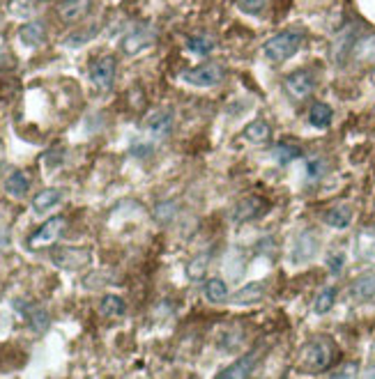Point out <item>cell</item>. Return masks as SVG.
Instances as JSON below:
<instances>
[{
	"label": "cell",
	"mask_w": 375,
	"mask_h": 379,
	"mask_svg": "<svg viewBox=\"0 0 375 379\" xmlns=\"http://www.w3.org/2000/svg\"><path fill=\"white\" fill-rule=\"evenodd\" d=\"M302 40H304L302 33H297V30H286V33L269 37V40L262 44V53H265V58L269 63H283V60L292 58L299 51Z\"/></svg>",
	"instance_id": "cell-1"
},
{
	"label": "cell",
	"mask_w": 375,
	"mask_h": 379,
	"mask_svg": "<svg viewBox=\"0 0 375 379\" xmlns=\"http://www.w3.org/2000/svg\"><path fill=\"white\" fill-rule=\"evenodd\" d=\"M334 361V340H329L325 336L313 338L302 352V366L309 373H322L332 366Z\"/></svg>",
	"instance_id": "cell-2"
},
{
	"label": "cell",
	"mask_w": 375,
	"mask_h": 379,
	"mask_svg": "<svg viewBox=\"0 0 375 379\" xmlns=\"http://www.w3.org/2000/svg\"><path fill=\"white\" fill-rule=\"evenodd\" d=\"M154 42H157V30L145 24V26H138V28L129 30V33L122 37L120 49H122L125 56H138V53L152 49Z\"/></svg>",
	"instance_id": "cell-3"
},
{
	"label": "cell",
	"mask_w": 375,
	"mask_h": 379,
	"mask_svg": "<svg viewBox=\"0 0 375 379\" xmlns=\"http://www.w3.org/2000/svg\"><path fill=\"white\" fill-rule=\"evenodd\" d=\"M223 76H226V72H223L221 65H200L184 72L182 81L189 83L191 88H214L223 81Z\"/></svg>",
	"instance_id": "cell-4"
},
{
	"label": "cell",
	"mask_w": 375,
	"mask_h": 379,
	"mask_svg": "<svg viewBox=\"0 0 375 379\" xmlns=\"http://www.w3.org/2000/svg\"><path fill=\"white\" fill-rule=\"evenodd\" d=\"M67 227V221L63 216H54V218H49L47 223L40 225L37 230L30 234V239H28V246L33 248V251H40V248H47L51 246L54 241L63 234V230Z\"/></svg>",
	"instance_id": "cell-5"
},
{
	"label": "cell",
	"mask_w": 375,
	"mask_h": 379,
	"mask_svg": "<svg viewBox=\"0 0 375 379\" xmlns=\"http://www.w3.org/2000/svg\"><path fill=\"white\" fill-rule=\"evenodd\" d=\"M320 251V239L318 234L313 230H304L297 234L295 244H292V251H290V262L292 264H306L311 262L313 257L318 255Z\"/></svg>",
	"instance_id": "cell-6"
},
{
	"label": "cell",
	"mask_w": 375,
	"mask_h": 379,
	"mask_svg": "<svg viewBox=\"0 0 375 379\" xmlns=\"http://www.w3.org/2000/svg\"><path fill=\"white\" fill-rule=\"evenodd\" d=\"M115 58L102 56L90 65V81L97 90H109L115 81Z\"/></svg>",
	"instance_id": "cell-7"
},
{
	"label": "cell",
	"mask_w": 375,
	"mask_h": 379,
	"mask_svg": "<svg viewBox=\"0 0 375 379\" xmlns=\"http://www.w3.org/2000/svg\"><path fill=\"white\" fill-rule=\"evenodd\" d=\"M54 262L58 264L60 269L67 271H81L90 264V253L86 248H58L54 253Z\"/></svg>",
	"instance_id": "cell-8"
},
{
	"label": "cell",
	"mask_w": 375,
	"mask_h": 379,
	"mask_svg": "<svg viewBox=\"0 0 375 379\" xmlns=\"http://www.w3.org/2000/svg\"><path fill=\"white\" fill-rule=\"evenodd\" d=\"M283 86H286V92L292 99H306L313 92V88H316V76L306 70H299L295 74H290Z\"/></svg>",
	"instance_id": "cell-9"
},
{
	"label": "cell",
	"mask_w": 375,
	"mask_h": 379,
	"mask_svg": "<svg viewBox=\"0 0 375 379\" xmlns=\"http://www.w3.org/2000/svg\"><path fill=\"white\" fill-rule=\"evenodd\" d=\"M145 129L154 138H166L173 129V111L170 108H157L147 115L145 120Z\"/></svg>",
	"instance_id": "cell-10"
},
{
	"label": "cell",
	"mask_w": 375,
	"mask_h": 379,
	"mask_svg": "<svg viewBox=\"0 0 375 379\" xmlns=\"http://www.w3.org/2000/svg\"><path fill=\"white\" fill-rule=\"evenodd\" d=\"M90 7H93V0H60L58 14L65 24H77L90 12Z\"/></svg>",
	"instance_id": "cell-11"
},
{
	"label": "cell",
	"mask_w": 375,
	"mask_h": 379,
	"mask_svg": "<svg viewBox=\"0 0 375 379\" xmlns=\"http://www.w3.org/2000/svg\"><path fill=\"white\" fill-rule=\"evenodd\" d=\"M262 207H265V202H262L260 198H256V195H246V198H242L237 204H235V209H232V221L235 223H242V221H249V218H256Z\"/></svg>",
	"instance_id": "cell-12"
},
{
	"label": "cell",
	"mask_w": 375,
	"mask_h": 379,
	"mask_svg": "<svg viewBox=\"0 0 375 379\" xmlns=\"http://www.w3.org/2000/svg\"><path fill=\"white\" fill-rule=\"evenodd\" d=\"M350 297L359 303L375 299V271H369V274L359 276L355 283L350 285Z\"/></svg>",
	"instance_id": "cell-13"
},
{
	"label": "cell",
	"mask_w": 375,
	"mask_h": 379,
	"mask_svg": "<svg viewBox=\"0 0 375 379\" xmlns=\"http://www.w3.org/2000/svg\"><path fill=\"white\" fill-rule=\"evenodd\" d=\"M355 42H357L355 28H346L339 37H336L334 47H332V58H334V63H336V65H343V63H346V58L350 56V51L355 49Z\"/></svg>",
	"instance_id": "cell-14"
},
{
	"label": "cell",
	"mask_w": 375,
	"mask_h": 379,
	"mask_svg": "<svg viewBox=\"0 0 375 379\" xmlns=\"http://www.w3.org/2000/svg\"><path fill=\"white\" fill-rule=\"evenodd\" d=\"M65 198V191L63 188H44L33 198V209L37 214H47V211L56 209L60 202Z\"/></svg>",
	"instance_id": "cell-15"
},
{
	"label": "cell",
	"mask_w": 375,
	"mask_h": 379,
	"mask_svg": "<svg viewBox=\"0 0 375 379\" xmlns=\"http://www.w3.org/2000/svg\"><path fill=\"white\" fill-rule=\"evenodd\" d=\"M253 368H256V354H246L237 363H232V366H228L226 370H221L219 377L221 379H246V377H251Z\"/></svg>",
	"instance_id": "cell-16"
},
{
	"label": "cell",
	"mask_w": 375,
	"mask_h": 379,
	"mask_svg": "<svg viewBox=\"0 0 375 379\" xmlns=\"http://www.w3.org/2000/svg\"><path fill=\"white\" fill-rule=\"evenodd\" d=\"M322 218H325V223L329 227H336V230H346V227H350V223H352V209L348 207V204H336V207L327 209Z\"/></svg>",
	"instance_id": "cell-17"
},
{
	"label": "cell",
	"mask_w": 375,
	"mask_h": 379,
	"mask_svg": "<svg viewBox=\"0 0 375 379\" xmlns=\"http://www.w3.org/2000/svg\"><path fill=\"white\" fill-rule=\"evenodd\" d=\"M5 191L14 195V198H24V195L30 191V175L26 170L10 172V177L5 179Z\"/></svg>",
	"instance_id": "cell-18"
},
{
	"label": "cell",
	"mask_w": 375,
	"mask_h": 379,
	"mask_svg": "<svg viewBox=\"0 0 375 379\" xmlns=\"http://www.w3.org/2000/svg\"><path fill=\"white\" fill-rule=\"evenodd\" d=\"M265 294H267V285L256 280V283L244 285L242 290H237L235 294H232V301L235 303H258V301L265 299Z\"/></svg>",
	"instance_id": "cell-19"
},
{
	"label": "cell",
	"mask_w": 375,
	"mask_h": 379,
	"mask_svg": "<svg viewBox=\"0 0 375 379\" xmlns=\"http://www.w3.org/2000/svg\"><path fill=\"white\" fill-rule=\"evenodd\" d=\"M242 136L249 143H253V145H265V143L269 140V136H272V129H269L265 120H253L251 124L244 127Z\"/></svg>",
	"instance_id": "cell-20"
},
{
	"label": "cell",
	"mask_w": 375,
	"mask_h": 379,
	"mask_svg": "<svg viewBox=\"0 0 375 379\" xmlns=\"http://www.w3.org/2000/svg\"><path fill=\"white\" fill-rule=\"evenodd\" d=\"M202 294H205V299L209 303H223V301H228V297H230L228 285L223 283L221 278H209L205 283V287H202Z\"/></svg>",
	"instance_id": "cell-21"
},
{
	"label": "cell",
	"mask_w": 375,
	"mask_h": 379,
	"mask_svg": "<svg viewBox=\"0 0 375 379\" xmlns=\"http://www.w3.org/2000/svg\"><path fill=\"white\" fill-rule=\"evenodd\" d=\"M19 37L21 42L26 44V47H42L44 40H47V33H44V26L37 24V21H33V24H26L24 28L19 30Z\"/></svg>",
	"instance_id": "cell-22"
},
{
	"label": "cell",
	"mask_w": 375,
	"mask_h": 379,
	"mask_svg": "<svg viewBox=\"0 0 375 379\" xmlns=\"http://www.w3.org/2000/svg\"><path fill=\"white\" fill-rule=\"evenodd\" d=\"M352 56H355V60H359V63H375V33L357 40L355 49H352Z\"/></svg>",
	"instance_id": "cell-23"
},
{
	"label": "cell",
	"mask_w": 375,
	"mask_h": 379,
	"mask_svg": "<svg viewBox=\"0 0 375 379\" xmlns=\"http://www.w3.org/2000/svg\"><path fill=\"white\" fill-rule=\"evenodd\" d=\"M332 118H334V111H332V106H327V104H313L311 106V111H309V122L313 127H318V129H325L332 124Z\"/></svg>",
	"instance_id": "cell-24"
},
{
	"label": "cell",
	"mask_w": 375,
	"mask_h": 379,
	"mask_svg": "<svg viewBox=\"0 0 375 379\" xmlns=\"http://www.w3.org/2000/svg\"><path fill=\"white\" fill-rule=\"evenodd\" d=\"M21 313H24L28 317V322H30V327H33L35 331H47L49 327V313L44 310L42 306H28L26 310L21 308Z\"/></svg>",
	"instance_id": "cell-25"
},
{
	"label": "cell",
	"mask_w": 375,
	"mask_h": 379,
	"mask_svg": "<svg viewBox=\"0 0 375 379\" xmlns=\"http://www.w3.org/2000/svg\"><path fill=\"white\" fill-rule=\"evenodd\" d=\"M186 51L196 56H209L214 51V40L209 35H193L186 40Z\"/></svg>",
	"instance_id": "cell-26"
},
{
	"label": "cell",
	"mask_w": 375,
	"mask_h": 379,
	"mask_svg": "<svg viewBox=\"0 0 375 379\" xmlns=\"http://www.w3.org/2000/svg\"><path fill=\"white\" fill-rule=\"evenodd\" d=\"M125 310H127L125 301L120 297H115V294H106V297H104L102 303H99V313L104 317H122Z\"/></svg>",
	"instance_id": "cell-27"
},
{
	"label": "cell",
	"mask_w": 375,
	"mask_h": 379,
	"mask_svg": "<svg viewBox=\"0 0 375 379\" xmlns=\"http://www.w3.org/2000/svg\"><path fill=\"white\" fill-rule=\"evenodd\" d=\"M357 248H359V257L362 260L375 262V232H362L357 239Z\"/></svg>",
	"instance_id": "cell-28"
},
{
	"label": "cell",
	"mask_w": 375,
	"mask_h": 379,
	"mask_svg": "<svg viewBox=\"0 0 375 379\" xmlns=\"http://www.w3.org/2000/svg\"><path fill=\"white\" fill-rule=\"evenodd\" d=\"M334 301H336V287H325L316 297V301H313V310L318 315H325L334 308Z\"/></svg>",
	"instance_id": "cell-29"
},
{
	"label": "cell",
	"mask_w": 375,
	"mask_h": 379,
	"mask_svg": "<svg viewBox=\"0 0 375 379\" xmlns=\"http://www.w3.org/2000/svg\"><path fill=\"white\" fill-rule=\"evenodd\" d=\"M299 156H302V150H299L297 145H292V143H281V145L274 147V159L281 166L295 161V159H299Z\"/></svg>",
	"instance_id": "cell-30"
},
{
	"label": "cell",
	"mask_w": 375,
	"mask_h": 379,
	"mask_svg": "<svg viewBox=\"0 0 375 379\" xmlns=\"http://www.w3.org/2000/svg\"><path fill=\"white\" fill-rule=\"evenodd\" d=\"M267 0H237V7L242 10L244 14H251V17H256L262 10H265Z\"/></svg>",
	"instance_id": "cell-31"
},
{
	"label": "cell",
	"mask_w": 375,
	"mask_h": 379,
	"mask_svg": "<svg viewBox=\"0 0 375 379\" xmlns=\"http://www.w3.org/2000/svg\"><path fill=\"white\" fill-rule=\"evenodd\" d=\"M33 7H35L33 0H12L10 12L14 17H28V14H33Z\"/></svg>",
	"instance_id": "cell-32"
},
{
	"label": "cell",
	"mask_w": 375,
	"mask_h": 379,
	"mask_svg": "<svg viewBox=\"0 0 375 379\" xmlns=\"http://www.w3.org/2000/svg\"><path fill=\"white\" fill-rule=\"evenodd\" d=\"M343 264H346V253L332 251V253L327 255V267H329V271H332V274H341Z\"/></svg>",
	"instance_id": "cell-33"
},
{
	"label": "cell",
	"mask_w": 375,
	"mask_h": 379,
	"mask_svg": "<svg viewBox=\"0 0 375 379\" xmlns=\"http://www.w3.org/2000/svg\"><path fill=\"white\" fill-rule=\"evenodd\" d=\"M95 35H97V33H95V28H90V30H81V33L72 35V37H67L65 44H67V47H81V44H86V42L93 40Z\"/></svg>",
	"instance_id": "cell-34"
},
{
	"label": "cell",
	"mask_w": 375,
	"mask_h": 379,
	"mask_svg": "<svg viewBox=\"0 0 375 379\" xmlns=\"http://www.w3.org/2000/svg\"><path fill=\"white\" fill-rule=\"evenodd\" d=\"M205 269H207V255H200L198 260H193L189 264V276L193 280H198V278H202V274H205Z\"/></svg>",
	"instance_id": "cell-35"
},
{
	"label": "cell",
	"mask_w": 375,
	"mask_h": 379,
	"mask_svg": "<svg viewBox=\"0 0 375 379\" xmlns=\"http://www.w3.org/2000/svg\"><path fill=\"white\" fill-rule=\"evenodd\" d=\"M325 170H327V163L322 161V159H313V161L306 163V172H309L311 179H318Z\"/></svg>",
	"instance_id": "cell-36"
},
{
	"label": "cell",
	"mask_w": 375,
	"mask_h": 379,
	"mask_svg": "<svg viewBox=\"0 0 375 379\" xmlns=\"http://www.w3.org/2000/svg\"><path fill=\"white\" fill-rule=\"evenodd\" d=\"M357 375V368L355 366H348V368H341V370H336L334 377H355Z\"/></svg>",
	"instance_id": "cell-37"
},
{
	"label": "cell",
	"mask_w": 375,
	"mask_h": 379,
	"mask_svg": "<svg viewBox=\"0 0 375 379\" xmlns=\"http://www.w3.org/2000/svg\"><path fill=\"white\" fill-rule=\"evenodd\" d=\"M131 152H134L136 156H147L150 152H152V147H150V145H134Z\"/></svg>",
	"instance_id": "cell-38"
},
{
	"label": "cell",
	"mask_w": 375,
	"mask_h": 379,
	"mask_svg": "<svg viewBox=\"0 0 375 379\" xmlns=\"http://www.w3.org/2000/svg\"><path fill=\"white\" fill-rule=\"evenodd\" d=\"M0 168H3V166H0Z\"/></svg>",
	"instance_id": "cell-39"
},
{
	"label": "cell",
	"mask_w": 375,
	"mask_h": 379,
	"mask_svg": "<svg viewBox=\"0 0 375 379\" xmlns=\"http://www.w3.org/2000/svg\"><path fill=\"white\" fill-rule=\"evenodd\" d=\"M373 79H375V76H373Z\"/></svg>",
	"instance_id": "cell-40"
}]
</instances>
